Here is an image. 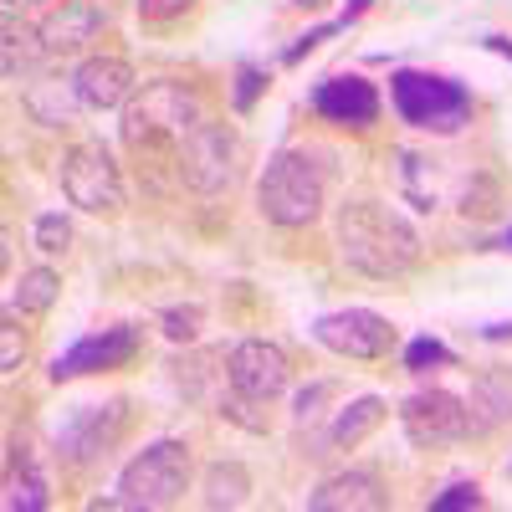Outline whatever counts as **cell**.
<instances>
[{"label":"cell","instance_id":"obj_1","mask_svg":"<svg viewBox=\"0 0 512 512\" xmlns=\"http://www.w3.org/2000/svg\"><path fill=\"white\" fill-rule=\"evenodd\" d=\"M333 246L344 267L369 277V282H400L420 262V236L400 210L379 200H349L333 216Z\"/></svg>","mask_w":512,"mask_h":512},{"label":"cell","instance_id":"obj_2","mask_svg":"<svg viewBox=\"0 0 512 512\" xmlns=\"http://www.w3.org/2000/svg\"><path fill=\"white\" fill-rule=\"evenodd\" d=\"M328 200V175L313 159V149H277L256 180V210L282 226V231H303L323 216Z\"/></svg>","mask_w":512,"mask_h":512},{"label":"cell","instance_id":"obj_3","mask_svg":"<svg viewBox=\"0 0 512 512\" xmlns=\"http://www.w3.org/2000/svg\"><path fill=\"white\" fill-rule=\"evenodd\" d=\"M390 103L400 113V123L420 128V134H461L472 123V93L461 88L456 77L441 72H420V67H400L390 77Z\"/></svg>","mask_w":512,"mask_h":512},{"label":"cell","instance_id":"obj_4","mask_svg":"<svg viewBox=\"0 0 512 512\" xmlns=\"http://www.w3.org/2000/svg\"><path fill=\"white\" fill-rule=\"evenodd\" d=\"M200 118H205V108H200L195 88H185V82H175V77L144 82V88L128 98V108H123V144H134V149L185 144V134Z\"/></svg>","mask_w":512,"mask_h":512},{"label":"cell","instance_id":"obj_5","mask_svg":"<svg viewBox=\"0 0 512 512\" xmlns=\"http://www.w3.org/2000/svg\"><path fill=\"white\" fill-rule=\"evenodd\" d=\"M190 472H195V461L185 441H154L118 472L113 507H144V512L175 507L190 492Z\"/></svg>","mask_w":512,"mask_h":512},{"label":"cell","instance_id":"obj_6","mask_svg":"<svg viewBox=\"0 0 512 512\" xmlns=\"http://www.w3.org/2000/svg\"><path fill=\"white\" fill-rule=\"evenodd\" d=\"M180 180L195 195H226L241 180V134L221 118H200L180 144Z\"/></svg>","mask_w":512,"mask_h":512},{"label":"cell","instance_id":"obj_7","mask_svg":"<svg viewBox=\"0 0 512 512\" xmlns=\"http://www.w3.org/2000/svg\"><path fill=\"white\" fill-rule=\"evenodd\" d=\"M57 185L67 195V205L77 210H88V216H118L128 190H123V175H118V164L103 144H77L62 154L57 164Z\"/></svg>","mask_w":512,"mask_h":512},{"label":"cell","instance_id":"obj_8","mask_svg":"<svg viewBox=\"0 0 512 512\" xmlns=\"http://www.w3.org/2000/svg\"><path fill=\"white\" fill-rule=\"evenodd\" d=\"M400 431L420 451H446V446L472 441V410L451 390H415L400 405Z\"/></svg>","mask_w":512,"mask_h":512},{"label":"cell","instance_id":"obj_9","mask_svg":"<svg viewBox=\"0 0 512 512\" xmlns=\"http://www.w3.org/2000/svg\"><path fill=\"white\" fill-rule=\"evenodd\" d=\"M128 431V400H108V405H77L57 420V456L67 466H88L103 461Z\"/></svg>","mask_w":512,"mask_h":512},{"label":"cell","instance_id":"obj_10","mask_svg":"<svg viewBox=\"0 0 512 512\" xmlns=\"http://www.w3.org/2000/svg\"><path fill=\"white\" fill-rule=\"evenodd\" d=\"M313 338L338 354V359H354V364H374L395 349V328L384 313L374 308H338V313H323L313 323Z\"/></svg>","mask_w":512,"mask_h":512},{"label":"cell","instance_id":"obj_11","mask_svg":"<svg viewBox=\"0 0 512 512\" xmlns=\"http://www.w3.org/2000/svg\"><path fill=\"white\" fill-rule=\"evenodd\" d=\"M144 349V333L134 323H113V328H98V333H82L72 349H62L52 359V379L67 384V379H82V374H108V369H123L134 364Z\"/></svg>","mask_w":512,"mask_h":512},{"label":"cell","instance_id":"obj_12","mask_svg":"<svg viewBox=\"0 0 512 512\" xmlns=\"http://www.w3.org/2000/svg\"><path fill=\"white\" fill-rule=\"evenodd\" d=\"M226 384L236 395L256 400V405H272L292 384V364L277 344H267V338H241V344L226 354Z\"/></svg>","mask_w":512,"mask_h":512},{"label":"cell","instance_id":"obj_13","mask_svg":"<svg viewBox=\"0 0 512 512\" xmlns=\"http://www.w3.org/2000/svg\"><path fill=\"white\" fill-rule=\"evenodd\" d=\"M379 88L369 77L359 72H338V77H323L313 88V113L333 128H354V134H364V128L379 123Z\"/></svg>","mask_w":512,"mask_h":512},{"label":"cell","instance_id":"obj_14","mask_svg":"<svg viewBox=\"0 0 512 512\" xmlns=\"http://www.w3.org/2000/svg\"><path fill=\"white\" fill-rule=\"evenodd\" d=\"M108 31V6L98 0H57V6L36 21V41L47 57H62V52H82L88 41H98Z\"/></svg>","mask_w":512,"mask_h":512},{"label":"cell","instance_id":"obj_15","mask_svg":"<svg viewBox=\"0 0 512 512\" xmlns=\"http://www.w3.org/2000/svg\"><path fill=\"white\" fill-rule=\"evenodd\" d=\"M72 88L82 108L108 113V108H128V98L139 93V72L128 57H88V62H77Z\"/></svg>","mask_w":512,"mask_h":512},{"label":"cell","instance_id":"obj_16","mask_svg":"<svg viewBox=\"0 0 512 512\" xmlns=\"http://www.w3.org/2000/svg\"><path fill=\"white\" fill-rule=\"evenodd\" d=\"M313 512H379L390 507V492H384L374 466H349V472L328 477L318 492H308Z\"/></svg>","mask_w":512,"mask_h":512},{"label":"cell","instance_id":"obj_17","mask_svg":"<svg viewBox=\"0 0 512 512\" xmlns=\"http://www.w3.org/2000/svg\"><path fill=\"white\" fill-rule=\"evenodd\" d=\"M466 410H472V436H477V441H487V436H497V431H512V369H487V374H477Z\"/></svg>","mask_w":512,"mask_h":512},{"label":"cell","instance_id":"obj_18","mask_svg":"<svg viewBox=\"0 0 512 512\" xmlns=\"http://www.w3.org/2000/svg\"><path fill=\"white\" fill-rule=\"evenodd\" d=\"M384 415H390V405H384L379 395H359V400H349L344 410H338L333 420H328V431L313 441V451L308 456H328V451H354L369 431H379L384 425Z\"/></svg>","mask_w":512,"mask_h":512},{"label":"cell","instance_id":"obj_19","mask_svg":"<svg viewBox=\"0 0 512 512\" xmlns=\"http://www.w3.org/2000/svg\"><path fill=\"white\" fill-rule=\"evenodd\" d=\"M6 512H41L52 497H47V477L36 466V451L31 446H11L6 456Z\"/></svg>","mask_w":512,"mask_h":512},{"label":"cell","instance_id":"obj_20","mask_svg":"<svg viewBox=\"0 0 512 512\" xmlns=\"http://www.w3.org/2000/svg\"><path fill=\"white\" fill-rule=\"evenodd\" d=\"M400 190L415 210H441L446 205V159L400 154Z\"/></svg>","mask_w":512,"mask_h":512},{"label":"cell","instance_id":"obj_21","mask_svg":"<svg viewBox=\"0 0 512 512\" xmlns=\"http://www.w3.org/2000/svg\"><path fill=\"white\" fill-rule=\"evenodd\" d=\"M200 502L205 507H226V512H236V507H246L251 502V472L241 461H210L205 472H200Z\"/></svg>","mask_w":512,"mask_h":512},{"label":"cell","instance_id":"obj_22","mask_svg":"<svg viewBox=\"0 0 512 512\" xmlns=\"http://www.w3.org/2000/svg\"><path fill=\"white\" fill-rule=\"evenodd\" d=\"M62 297V277L52 272V267H26L21 277H16V287H11V313H47L52 303Z\"/></svg>","mask_w":512,"mask_h":512},{"label":"cell","instance_id":"obj_23","mask_svg":"<svg viewBox=\"0 0 512 512\" xmlns=\"http://www.w3.org/2000/svg\"><path fill=\"white\" fill-rule=\"evenodd\" d=\"M26 108H31L36 123L57 128V123H67L82 103H77V88H72V77H67V88H62V82H31V88H26Z\"/></svg>","mask_w":512,"mask_h":512},{"label":"cell","instance_id":"obj_24","mask_svg":"<svg viewBox=\"0 0 512 512\" xmlns=\"http://www.w3.org/2000/svg\"><path fill=\"white\" fill-rule=\"evenodd\" d=\"M451 364H456V349H446L431 333H420V338L405 344V369L410 374H431V369H451Z\"/></svg>","mask_w":512,"mask_h":512},{"label":"cell","instance_id":"obj_25","mask_svg":"<svg viewBox=\"0 0 512 512\" xmlns=\"http://www.w3.org/2000/svg\"><path fill=\"white\" fill-rule=\"evenodd\" d=\"M31 246L41 256H62L72 246V221L62 216V210H47V216H36L31 221Z\"/></svg>","mask_w":512,"mask_h":512},{"label":"cell","instance_id":"obj_26","mask_svg":"<svg viewBox=\"0 0 512 512\" xmlns=\"http://www.w3.org/2000/svg\"><path fill=\"white\" fill-rule=\"evenodd\" d=\"M200 323H205V308H200V303H175V308L159 313L164 338H175V344H195V338H200Z\"/></svg>","mask_w":512,"mask_h":512},{"label":"cell","instance_id":"obj_27","mask_svg":"<svg viewBox=\"0 0 512 512\" xmlns=\"http://www.w3.org/2000/svg\"><path fill=\"white\" fill-rule=\"evenodd\" d=\"M267 88H272V72H267V67H256V62H241V67H236V88H231L236 113H251L256 98H262Z\"/></svg>","mask_w":512,"mask_h":512},{"label":"cell","instance_id":"obj_28","mask_svg":"<svg viewBox=\"0 0 512 512\" xmlns=\"http://www.w3.org/2000/svg\"><path fill=\"white\" fill-rule=\"evenodd\" d=\"M338 395V384L333 379H313L308 390H297V400H292V420L297 425H318V415H323V405Z\"/></svg>","mask_w":512,"mask_h":512},{"label":"cell","instance_id":"obj_29","mask_svg":"<svg viewBox=\"0 0 512 512\" xmlns=\"http://www.w3.org/2000/svg\"><path fill=\"white\" fill-rule=\"evenodd\" d=\"M195 6H200V0H134V11H139L144 26H175V21H185Z\"/></svg>","mask_w":512,"mask_h":512},{"label":"cell","instance_id":"obj_30","mask_svg":"<svg viewBox=\"0 0 512 512\" xmlns=\"http://www.w3.org/2000/svg\"><path fill=\"white\" fill-rule=\"evenodd\" d=\"M472 507H487V497H482L477 482H456L441 497H431V512H472Z\"/></svg>","mask_w":512,"mask_h":512},{"label":"cell","instance_id":"obj_31","mask_svg":"<svg viewBox=\"0 0 512 512\" xmlns=\"http://www.w3.org/2000/svg\"><path fill=\"white\" fill-rule=\"evenodd\" d=\"M338 31H349V21H344V16H338V21H323V26H313V31H303V36H297L292 47L282 52V62H287V67H292V62H303L313 47H323V41H328V36H338Z\"/></svg>","mask_w":512,"mask_h":512},{"label":"cell","instance_id":"obj_32","mask_svg":"<svg viewBox=\"0 0 512 512\" xmlns=\"http://www.w3.org/2000/svg\"><path fill=\"white\" fill-rule=\"evenodd\" d=\"M0 344H6V354H0V369H6V374H16V359L26 354V344L16 338V328H11V323L0 328Z\"/></svg>","mask_w":512,"mask_h":512},{"label":"cell","instance_id":"obj_33","mask_svg":"<svg viewBox=\"0 0 512 512\" xmlns=\"http://www.w3.org/2000/svg\"><path fill=\"white\" fill-rule=\"evenodd\" d=\"M482 47H487V52H502V57L512 62V41H507V36H487V41H482Z\"/></svg>","mask_w":512,"mask_h":512},{"label":"cell","instance_id":"obj_34","mask_svg":"<svg viewBox=\"0 0 512 512\" xmlns=\"http://www.w3.org/2000/svg\"><path fill=\"white\" fill-rule=\"evenodd\" d=\"M369 6H374V0H349V6H344V21L354 26V21H359V16H364Z\"/></svg>","mask_w":512,"mask_h":512},{"label":"cell","instance_id":"obj_35","mask_svg":"<svg viewBox=\"0 0 512 512\" xmlns=\"http://www.w3.org/2000/svg\"><path fill=\"white\" fill-rule=\"evenodd\" d=\"M482 338H512V323H487Z\"/></svg>","mask_w":512,"mask_h":512},{"label":"cell","instance_id":"obj_36","mask_svg":"<svg viewBox=\"0 0 512 512\" xmlns=\"http://www.w3.org/2000/svg\"><path fill=\"white\" fill-rule=\"evenodd\" d=\"M292 6H303V11H318V6H328V0H292Z\"/></svg>","mask_w":512,"mask_h":512},{"label":"cell","instance_id":"obj_37","mask_svg":"<svg viewBox=\"0 0 512 512\" xmlns=\"http://www.w3.org/2000/svg\"><path fill=\"white\" fill-rule=\"evenodd\" d=\"M502 246H507V251H512V226H507V236H502Z\"/></svg>","mask_w":512,"mask_h":512},{"label":"cell","instance_id":"obj_38","mask_svg":"<svg viewBox=\"0 0 512 512\" xmlns=\"http://www.w3.org/2000/svg\"><path fill=\"white\" fill-rule=\"evenodd\" d=\"M16 6H26V0H6V11H16Z\"/></svg>","mask_w":512,"mask_h":512}]
</instances>
